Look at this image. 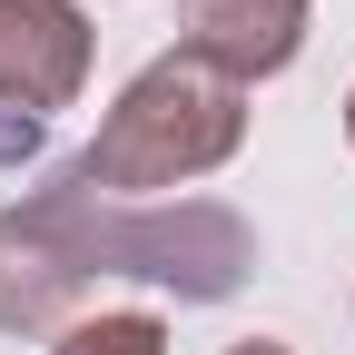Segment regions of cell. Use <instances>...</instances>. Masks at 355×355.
Segmentation results:
<instances>
[{"label":"cell","mask_w":355,"mask_h":355,"mask_svg":"<svg viewBox=\"0 0 355 355\" xmlns=\"http://www.w3.org/2000/svg\"><path fill=\"white\" fill-rule=\"evenodd\" d=\"M237 148H247V79H227L217 60H198L188 40H178V50H158L109 99L99 139L69 168L99 198H188L198 178H217Z\"/></svg>","instance_id":"cell-1"},{"label":"cell","mask_w":355,"mask_h":355,"mask_svg":"<svg viewBox=\"0 0 355 355\" xmlns=\"http://www.w3.org/2000/svg\"><path fill=\"white\" fill-rule=\"evenodd\" d=\"M69 227L89 277H139L178 306H227L257 277V227L227 198H99L69 168Z\"/></svg>","instance_id":"cell-2"},{"label":"cell","mask_w":355,"mask_h":355,"mask_svg":"<svg viewBox=\"0 0 355 355\" xmlns=\"http://www.w3.org/2000/svg\"><path fill=\"white\" fill-rule=\"evenodd\" d=\"M89 286L99 277L69 227V168H50L0 207V336H60L69 316H89Z\"/></svg>","instance_id":"cell-3"},{"label":"cell","mask_w":355,"mask_h":355,"mask_svg":"<svg viewBox=\"0 0 355 355\" xmlns=\"http://www.w3.org/2000/svg\"><path fill=\"white\" fill-rule=\"evenodd\" d=\"M99 60V30H89L79 0H0V119H40L50 128Z\"/></svg>","instance_id":"cell-4"},{"label":"cell","mask_w":355,"mask_h":355,"mask_svg":"<svg viewBox=\"0 0 355 355\" xmlns=\"http://www.w3.org/2000/svg\"><path fill=\"white\" fill-rule=\"evenodd\" d=\"M50 355H168V316H148V306H99V316H69L50 336Z\"/></svg>","instance_id":"cell-5"},{"label":"cell","mask_w":355,"mask_h":355,"mask_svg":"<svg viewBox=\"0 0 355 355\" xmlns=\"http://www.w3.org/2000/svg\"><path fill=\"white\" fill-rule=\"evenodd\" d=\"M40 139H50L40 119H0V168H30V158H40Z\"/></svg>","instance_id":"cell-6"},{"label":"cell","mask_w":355,"mask_h":355,"mask_svg":"<svg viewBox=\"0 0 355 355\" xmlns=\"http://www.w3.org/2000/svg\"><path fill=\"white\" fill-rule=\"evenodd\" d=\"M227 355H296V345H277V336H237Z\"/></svg>","instance_id":"cell-7"},{"label":"cell","mask_w":355,"mask_h":355,"mask_svg":"<svg viewBox=\"0 0 355 355\" xmlns=\"http://www.w3.org/2000/svg\"><path fill=\"white\" fill-rule=\"evenodd\" d=\"M345 148H355V89H345Z\"/></svg>","instance_id":"cell-8"}]
</instances>
